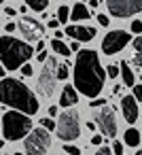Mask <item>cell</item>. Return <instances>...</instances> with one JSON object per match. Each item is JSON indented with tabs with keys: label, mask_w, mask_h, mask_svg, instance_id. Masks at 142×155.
<instances>
[{
	"label": "cell",
	"mask_w": 142,
	"mask_h": 155,
	"mask_svg": "<svg viewBox=\"0 0 142 155\" xmlns=\"http://www.w3.org/2000/svg\"><path fill=\"white\" fill-rule=\"evenodd\" d=\"M104 79H106V70L100 64V58L93 49H81L76 55V64H74V85L76 89L91 98H98L102 87H104Z\"/></svg>",
	"instance_id": "6da1fadb"
},
{
	"label": "cell",
	"mask_w": 142,
	"mask_h": 155,
	"mask_svg": "<svg viewBox=\"0 0 142 155\" xmlns=\"http://www.w3.org/2000/svg\"><path fill=\"white\" fill-rule=\"evenodd\" d=\"M0 102L5 106H11V108L24 113V115L38 113V100H36L34 91L17 79L0 81Z\"/></svg>",
	"instance_id": "7a4b0ae2"
},
{
	"label": "cell",
	"mask_w": 142,
	"mask_h": 155,
	"mask_svg": "<svg viewBox=\"0 0 142 155\" xmlns=\"http://www.w3.org/2000/svg\"><path fill=\"white\" fill-rule=\"evenodd\" d=\"M32 58V47L13 36H0V64L7 70H17Z\"/></svg>",
	"instance_id": "3957f363"
},
{
	"label": "cell",
	"mask_w": 142,
	"mask_h": 155,
	"mask_svg": "<svg viewBox=\"0 0 142 155\" xmlns=\"http://www.w3.org/2000/svg\"><path fill=\"white\" fill-rule=\"evenodd\" d=\"M0 127L9 140H21L24 136L28 138V134L32 132V119L30 115H24L19 110H9L0 121Z\"/></svg>",
	"instance_id": "277c9868"
},
{
	"label": "cell",
	"mask_w": 142,
	"mask_h": 155,
	"mask_svg": "<svg viewBox=\"0 0 142 155\" xmlns=\"http://www.w3.org/2000/svg\"><path fill=\"white\" fill-rule=\"evenodd\" d=\"M81 136V125H79V113L74 108L70 110H64L60 115V121H57V138L64 140V142H70V140H76Z\"/></svg>",
	"instance_id": "5b68a950"
},
{
	"label": "cell",
	"mask_w": 142,
	"mask_h": 155,
	"mask_svg": "<svg viewBox=\"0 0 142 155\" xmlns=\"http://www.w3.org/2000/svg\"><path fill=\"white\" fill-rule=\"evenodd\" d=\"M55 83H57V60L55 58H47L40 77H38V91L40 96H53L55 91Z\"/></svg>",
	"instance_id": "8992f818"
},
{
	"label": "cell",
	"mask_w": 142,
	"mask_h": 155,
	"mask_svg": "<svg viewBox=\"0 0 142 155\" xmlns=\"http://www.w3.org/2000/svg\"><path fill=\"white\" fill-rule=\"evenodd\" d=\"M49 144H51L49 132L45 127H36V130H32L28 134V138L24 142V149H26L28 155H45L47 149H49Z\"/></svg>",
	"instance_id": "52a82bcc"
},
{
	"label": "cell",
	"mask_w": 142,
	"mask_h": 155,
	"mask_svg": "<svg viewBox=\"0 0 142 155\" xmlns=\"http://www.w3.org/2000/svg\"><path fill=\"white\" fill-rule=\"evenodd\" d=\"M129 41H131V34H127L125 30H112V32H108V34L102 38V51H104L106 55H115V53H119Z\"/></svg>",
	"instance_id": "ba28073f"
},
{
	"label": "cell",
	"mask_w": 142,
	"mask_h": 155,
	"mask_svg": "<svg viewBox=\"0 0 142 155\" xmlns=\"http://www.w3.org/2000/svg\"><path fill=\"white\" fill-rule=\"evenodd\" d=\"M106 7L115 17H129L142 11V0H106Z\"/></svg>",
	"instance_id": "9c48e42d"
},
{
	"label": "cell",
	"mask_w": 142,
	"mask_h": 155,
	"mask_svg": "<svg viewBox=\"0 0 142 155\" xmlns=\"http://www.w3.org/2000/svg\"><path fill=\"white\" fill-rule=\"evenodd\" d=\"M17 30L24 34L26 41H43V32H45L43 24L34 17H21L17 21Z\"/></svg>",
	"instance_id": "30bf717a"
},
{
	"label": "cell",
	"mask_w": 142,
	"mask_h": 155,
	"mask_svg": "<svg viewBox=\"0 0 142 155\" xmlns=\"http://www.w3.org/2000/svg\"><path fill=\"white\" fill-rule=\"evenodd\" d=\"M95 123H98V127L102 130L104 136H115V134H117V119H115L112 108L104 106V108L95 115Z\"/></svg>",
	"instance_id": "8fae6325"
},
{
	"label": "cell",
	"mask_w": 142,
	"mask_h": 155,
	"mask_svg": "<svg viewBox=\"0 0 142 155\" xmlns=\"http://www.w3.org/2000/svg\"><path fill=\"white\" fill-rule=\"evenodd\" d=\"M66 34L72 38V41H79V43H87V41H93V36L98 34L95 28H89V26H79V24H72L66 28Z\"/></svg>",
	"instance_id": "7c38bea8"
},
{
	"label": "cell",
	"mask_w": 142,
	"mask_h": 155,
	"mask_svg": "<svg viewBox=\"0 0 142 155\" xmlns=\"http://www.w3.org/2000/svg\"><path fill=\"white\" fill-rule=\"evenodd\" d=\"M121 113L127 123H136L138 121V100L134 96H125L121 100Z\"/></svg>",
	"instance_id": "4fadbf2b"
},
{
	"label": "cell",
	"mask_w": 142,
	"mask_h": 155,
	"mask_svg": "<svg viewBox=\"0 0 142 155\" xmlns=\"http://www.w3.org/2000/svg\"><path fill=\"white\" fill-rule=\"evenodd\" d=\"M76 102H79V96H76L74 87H72V85H66V87L62 89V96H60V106L70 108V106H74Z\"/></svg>",
	"instance_id": "5bb4252c"
},
{
	"label": "cell",
	"mask_w": 142,
	"mask_h": 155,
	"mask_svg": "<svg viewBox=\"0 0 142 155\" xmlns=\"http://www.w3.org/2000/svg\"><path fill=\"white\" fill-rule=\"evenodd\" d=\"M89 17H91L89 9H87L85 5H81V2L70 9V19H74V21H85V19H89Z\"/></svg>",
	"instance_id": "9a60e30c"
},
{
	"label": "cell",
	"mask_w": 142,
	"mask_h": 155,
	"mask_svg": "<svg viewBox=\"0 0 142 155\" xmlns=\"http://www.w3.org/2000/svg\"><path fill=\"white\" fill-rule=\"evenodd\" d=\"M123 140H125V144H127V147H138V144H140V132H138V130H134V127H129V130H125Z\"/></svg>",
	"instance_id": "2e32d148"
},
{
	"label": "cell",
	"mask_w": 142,
	"mask_h": 155,
	"mask_svg": "<svg viewBox=\"0 0 142 155\" xmlns=\"http://www.w3.org/2000/svg\"><path fill=\"white\" fill-rule=\"evenodd\" d=\"M51 49H53L57 55H70V53H72L70 47H68L64 41H60V38H53V41H51Z\"/></svg>",
	"instance_id": "e0dca14e"
},
{
	"label": "cell",
	"mask_w": 142,
	"mask_h": 155,
	"mask_svg": "<svg viewBox=\"0 0 142 155\" xmlns=\"http://www.w3.org/2000/svg\"><path fill=\"white\" fill-rule=\"evenodd\" d=\"M121 77H123V83L127 85V87H134L136 85V79H134V72H131V68L123 62L121 64Z\"/></svg>",
	"instance_id": "ac0fdd59"
},
{
	"label": "cell",
	"mask_w": 142,
	"mask_h": 155,
	"mask_svg": "<svg viewBox=\"0 0 142 155\" xmlns=\"http://www.w3.org/2000/svg\"><path fill=\"white\" fill-rule=\"evenodd\" d=\"M134 64L136 66H142V36H138L136 41H134Z\"/></svg>",
	"instance_id": "d6986e66"
},
{
	"label": "cell",
	"mask_w": 142,
	"mask_h": 155,
	"mask_svg": "<svg viewBox=\"0 0 142 155\" xmlns=\"http://www.w3.org/2000/svg\"><path fill=\"white\" fill-rule=\"evenodd\" d=\"M26 5L32 9V11H45L47 7H49V0H26Z\"/></svg>",
	"instance_id": "ffe728a7"
},
{
	"label": "cell",
	"mask_w": 142,
	"mask_h": 155,
	"mask_svg": "<svg viewBox=\"0 0 142 155\" xmlns=\"http://www.w3.org/2000/svg\"><path fill=\"white\" fill-rule=\"evenodd\" d=\"M68 19H70V9L68 7H60L57 9V21L60 24H66Z\"/></svg>",
	"instance_id": "44dd1931"
},
{
	"label": "cell",
	"mask_w": 142,
	"mask_h": 155,
	"mask_svg": "<svg viewBox=\"0 0 142 155\" xmlns=\"http://www.w3.org/2000/svg\"><path fill=\"white\" fill-rule=\"evenodd\" d=\"M68 68H70L68 64H60V66H57V79H60V81H66V79H68V74H70Z\"/></svg>",
	"instance_id": "7402d4cb"
},
{
	"label": "cell",
	"mask_w": 142,
	"mask_h": 155,
	"mask_svg": "<svg viewBox=\"0 0 142 155\" xmlns=\"http://www.w3.org/2000/svg\"><path fill=\"white\" fill-rule=\"evenodd\" d=\"M40 123H43V127H45L47 132H51V130H55V127H57V123H55L51 117H49V119H40Z\"/></svg>",
	"instance_id": "603a6c76"
},
{
	"label": "cell",
	"mask_w": 142,
	"mask_h": 155,
	"mask_svg": "<svg viewBox=\"0 0 142 155\" xmlns=\"http://www.w3.org/2000/svg\"><path fill=\"white\" fill-rule=\"evenodd\" d=\"M131 32L134 34H142V21L140 19H134L131 21Z\"/></svg>",
	"instance_id": "cb8c5ba5"
},
{
	"label": "cell",
	"mask_w": 142,
	"mask_h": 155,
	"mask_svg": "<svg viewBox=\"0 0 142 155\" xmlns=\"http://www.w3.org/2000/svg\"><path fill=\"white\" fill-rule=\"evenodd\" d=\"M64 151H66L68 155H81V149H76V147H72V144H64Z\"/></svg>",
	"instance_id": "d4e9b609"
},
{
	"label": "cell",
	"mask_w": 142,
	"mask_h": 155,
	"mask_svg": "<svg viewBox=\"0 0 142 155\" xmlns=\"http://www.w3.org/2000/svg\"><path fill=\"white\" fill-rule=\"evenodd\" d=\"M112 153H115V155H123V142L117 140V142L112 144Z\"/></svg>",
	"instance_id": "484cf974"
},
{
	"label": "cell",
	"mask_w": 142,
	"mask_h": 155,
	"mask_svg": "<svg viewBox=\"0 0 142 155\" xmlns=\"http://www.w3.org/2000/svg\"><path fill=\"white\" fill-rule=\"evenodd\" d=\"M134 98L138 102H142V85H134Z\"/></svg>",
	"instance_id": "4316f807"
},
{
	"label": "cell",
	"mask_w": 142,
	"mask_h": 155,
	"mask_svg": "<svg viewBox=\"0 0 142 155\" xmlns=\"http://www.w3.org/2000/svg\"><path fill=\"white\" fill-rule=\"evenodd\" d=\"M108 21H110V17H108V15H104V13H100V15H98V24H100V26H108Z\"/></svg>",
	"instance_id": "83f0119b"
},
{
	"label": "cell",
	"mask_w": 142,
	"mask_h": 155,
	"mask_svg": "<svg viewBox=\"0 0 142 155\" xmlns=\"http://www.w3.org/2000/svg\"><path fill=\"white\" fill-rule=\"evenodd\" d=\"M117 74H119V66H115V64H112V66H108V77H110V79H115Z\"/></svg>",
	"instance_id": "f1b7e54d"
},
{
	"label": "cell",
	"mask_w": 142,
	"mask_h": 155,
	"mask_svg": "<svg viewBox=\"0 0 142 155\" xmlns=\"http://www.w3.org/2000/svg\"><path fill=\"white\" fill-rule=\"evenodd\" d=\"M104 104H106V100H102V98H93L89 102V106H104Z\"/></svg>",
	"instance_id": "f546056e"
},
{
	"label": "cell",
	"mask_w": 142,
	"mask_h": 155,
	"mask_svg": "<svg viewBox=\"0 0 142 155\" xmlns=\"http://www.w3.org/2000/svg\"><path fill=\"white\" fill-rule=\"evenodd\" d=\"M95 155H112V149H108V147H100Z\"/></svg>",
	"instance_id": "4dcf8cb0"
},
{
	"label": "cell",
	"mask_w": 142,
	"mask_h": 155,
	"mask_svg": "<svg viewBox=\"0 0 142 155\" xmlns=\"http://www.w3.org/2000/svg\"><path fill=\"white\" fill-rule=\"evenodd\" d=\"M21 72H24L26 77H30V74H32V66H30V64H24V68H21Z\"/></svg>",
	"instance_id": "1f68e13d"
},
{
	"label": "cell",
	"mask_w": 142,
	"mask_h": 155,
	"mask_svg": "<svg viewBox=\"0 0 142 155\" xmlns=\"http://www.w3.org/2000/svg\"><path fill=\"white\" fill-rule=\"evenodd\" d=\"M36 60H38V62H47V51H38Z\"/></svg>",
	"instance_id": "d6a6232c"
},
{
	"label": "cell",
	"mask_w": 142,
	"mask_h": 155,
	"mask_svg": "<svg viewBox=\"0 0 142 155\" xmlns=\"http://www.w3.org/2000/svg\"><path fill=\"white\" fill-rule=\"evenodd\" d=\"M91 144H102V136H91Z\"/></svg>",
	"instance_id": "836d02e7"
},
{
	"label": "cell",
	"mask_w": 142,
	"mask_h": 155,
	"mask_svg": "<svg viewBox=\"0 0 142 155\" xmlns=\"http://www.w3.org/2000/svg\"><path fill=\"white\" fill-rule=\"evenodd\" d=\"M5 13H7V15H9V17H13V15H15V13H17V11H15V9H11V7H7V9H5Z\"/></svg>",
	"instance_id": "e575fe53"
},
{
	"label": "cell",
	"mask_w": 142,
	"mask_h": 155,
	"mask_svg": "<svg viewBox=\"0 0 142 155\" xmlns=\"http://www.w3.org/2000/svg\"><path fill=\"white\" fill-rule=\"evenodd\" d=\"M57 26H60V21H57V19H51V21H49V28H51V30H55Z\"/></svg>",
	"instance_id": "d590c367"
},
{
	"label": "cell",
	"mask_w": 142,
	"mask_h": 155,
	"mask_svg": "<svg viewBox=\"0 0 142 155\" xmlns=\"http://www.w3.org/2000/svg\"><path fill=\"white\" fill-rule=\"evenodd\" d=\"M5 30H7V32H13V30H17V24H7Z\"/></svg>",
	"instance_id": "8d00e7d4"
},
{
	"label": "cell",
	"mask_w": 142,
	"mask_h": 155,
	"mask_svg": "<svg viewBox=\"0 0 142 155\" xmlns=\"http://www.w3.org/2000/svg\"><path fill=\"white\" fill-rule=\"evenodd\" d=\"M57 115V106H49V117H55Z\"/></svg>",
	"instance_id": "74e56055"
},
{
	"label": "cell",
	"mask_w": 142,
	"mask_h": 155,
	"mask_svg": "<svg viewBox=\"0 0 142 155\" xmlns=\"http://www.w3.org/2000/svg\"><path fill=\"white\" fill-rule=\"evenodd\" d=\"M70 51H79V41H72V45H70Z\"/></svg>",
	"instance_id": "f35d334b"
},
{
	"label": "cell",
	"mask_w": 142,
	"mask_h": 155,
	"mask_svg": "<svg viewBox=\"0 0 142 155\" xmlns=\"http://www.w3.org/2000/svg\"><path fill=\"white\" fill-rule=\"evenodd\" d=\"M45 49V41H38V45H36V51H43Z\"/></svg>",
	"instance_id": "ab89813d"
},
{
	"label": "cell",
	"mask_w": 142,
	"mask_h": 155,
	"mask_svg": "<svg viewBox=\"0 0 142 155\" xmlns=\"http://www.w3.org/2000/svg\"><path fill=\"white\" fill-rule=\"evenodd\" d=\"M2 74H5V66H2V64H0V77H2Z\"/></svg>",
	"instance_id": "60d3db41"
},
{
	"label": "cell",
	"mask_w": 142,
	"mask_h": 155,
	"mask_svg": "<svg viewBox=\"0 0 142 155\" xmlns=\"http://www.w3.org/2000/svg\"><path fill=\"white\" fill-rule=\"evenodd\" d=\"M136 155H142V149H140V151H138V153H136Z\"/></svg>",
	"instance_id": "b9f144b4"
},
{
	"label": "cell",
	"mask_w": 142,
	"mask_h": 155,
	"mask_svg": "<svg viewBox=\"0 0 142 155\" xmlns=\"http://www.w3.org/2000/svg\"><path fill=\"white\" fill-rule=\"evenodd\" d=\"M2 144H5V142H2V140H0V149H2Z\"/></svg>",
	"instance_id": "7bdbcfd3"
},
{
	"label": "cell",
	"mask_w": 142,
	"mask_h": 155,
	"mask_svg": "<svg viewBox=\"0 0 142 155\" xmlns=\"http://www.w3.org/2000/svg\"><path fill=\"white\" fill-rule=\"evenodd\" d=\"M15 155H24V153H15Z\"/></svg>",
	"instance_id": "ee69618b"
}]
</instances>
